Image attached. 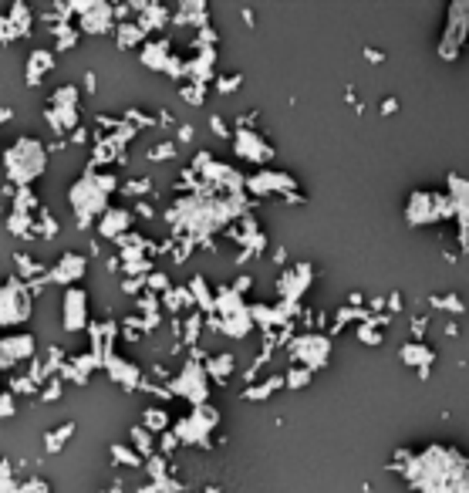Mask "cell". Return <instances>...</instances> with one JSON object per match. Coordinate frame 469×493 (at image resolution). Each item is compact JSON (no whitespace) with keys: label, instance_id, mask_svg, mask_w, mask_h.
I'll list each match as a JSON object with an SVG mask.
<instances>
[{"label":"cell","instance_id":"6da1fadb","mask_svg":"<svg viewBox=\"0 0 469 493\" xmlns=\"http://www.w3.org/2000/svg\"><path fill=\"white\" fill-rule=\"evenodd\" d=\"M81 318H85V294L71 291L68 294V328H78Z\"/></svg>","mask_w":469,"mask_h":493}]
</instances>
